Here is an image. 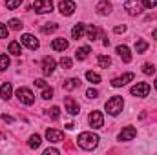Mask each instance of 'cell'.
I'll list each match as a JSON object with an SVG mask.
<instances>
[{"label": "cell", "instance_id": "1", "mask_svg": "<svg viewBox=\"0 0 157 155\" xmlns=\"http://www.w3.org/2000/svg\"><path fill=\"white\" fill-rule=\"evenodd\" d=\"M99 135H95V133H91V131H84V133H80L77 139L78 146L82 148V150H95L97 148V144H99Z\"/></svg>", "mask_w": 157, "mask_h": 155}, {"label": "cell", "instance_id": "2", "mask_svg": "<svg viewBox=\"0 0 157 155\" xmlns=\"http://www.w3.org/2000/svg\"><path fill=\"white\" fill-rule=\"evenodd\" d=\"M122 106H124V100H122V97H119V95H115V97H112L108 102H106V112L110 113L112 117H117L121 112H122Z\"/></svg>", "mask_w": 157, "mask_h": 155}, {"label": "cell", "instance_id": "3", "mask_svg": "<svg viewBox=\"0 0 157 155\" xmlns=\"http://www.w3.org/2000/svg\"><path fill=\"white\" fill-rule=\"evenodd\" d=\"M17 99H18L22 104H26V106H31V104L35 102V95H33L31 89H28V88H18V89H17Z\"/></svg>", "mask_w": 157, "mask_h": 155}, {"label": "cell", "instance_id": "4", "mask_svg": "<svg viewBox=\"0 0 157 155\" xmlns=\"http://www.w3.org/2000/svg\"><path fill=\"white\" fill-rule=\"evenodd\" d=\"M33 11L44 15V13H51L53 11V2L51 0H35L33 2Z\"/></svg>", "mask_w": 157, "mask_h": 155}, {"label": "cell", "instance_id": "5", "mask_svg": "<svg viewBox=\"0 0 157 155\" xmlns=\"http://www.w3.org/2000/svg\"><path fill=\"white\" fill-rule=\"evenodd\" d=\"M124 9H126L128 15L135 17V15H139V13L143 11V4H141V0H126Z\"/></svg>", "mask_w": 157, "mask_h": 155}, {"label": "cell", "instance_id": "6", "mask_svg": "<svg viewBox=\"0 0 157 155\" xmlns=\"http://www.w3.org/2000/svg\"><path fill=\"white\" fill-rule=\"evenodd\" d=\"M88 120H90V126H91L93 130H99V128L104 126V117H102L101 112H91Z\"/></svg>", "mask_w": 157, "mask_h": 155}, {"label": "cell", "instance_id": "7", "mask_svg": "<svg viewBox=\"0 0 157 155\" xmlns=\"http://www.w3.org/2000/svg\"><path fill=\"white\" fill-rule=\"evenodd\" d=\"M148 93H150V86L146 82H137L132 88V95H135V97H146Z\"/></svg>", "mask_w": 157, "mask_h": 155}, {"label": "cell", "instance_id": "8", "mask_svg": "<svg viewBox=\"0 0 157 155\" xmlns=\"http://www.w3.org/2000/svg\"><path fill=\"white\" fill-rule=\"evenodd\" d=\"M59 9H60V13L64 15V17H70V15H73L75 13V4L71 2V0H60V4H59Z\"/></svg>", "mask_w": 157, "mask_h": 155}, {"label": "cell", "instance_id": "9", "mask_svg": "<svg viewBox=\"0 0 157 155\" xmlns=\"http://www.w3.org/2000/svg\"><path fill=\"white\" fill-rule=\"evenodd\" d=\"M46 139H48L49 142H62V141H64V133L59 131V130L48 128V130H46Z\"/></svg>", "mask_w": 157, "mask_h": 155}, {"label": "cell", "instance_id": "10", "mask_svg": "<svg viewBox=\"0 0 157 155\" xmlns=\"http://www.w3.org/2000/svg\"><path fill=\"white\" fill-rule=\"evenodd\" d=\"M64 104H66V112L70 113V115H78V102L73 99V97H66L64 99Z\"/></svg>", "mask_w": 157, "mask_h": 155}, {"label": "cell", "instance_id": "11", "mask_svg": "<svg viewBox=\"0 0 157 155\" xmlns=\"http://www.w3.org/2000/svg\"><path fill=\"white\" fill-rule=\"evenodd\" d=\"M20 42H22L24 46H28L29 49H33V51H35V49H39V46H40V44H39V40L35 39L33 35H29V33L22 35V37H20Z\"/></svg>", "mask_w": 157, "mask_h": 155}, {"label": "cell", "instance_id": "12", "mask_svg": "<svg viewBox=\"0 0 157 155\" xmlns=\"http://www.w3.org/2000/svg\"><path fill=\"white\" fill-rule=\"evenodd\" d=\"M137 135V130L133 126H126L121 133H119V141H133Z\"/></svg>", "mask_w": 157, "mask_h": 155}, {"label": "cell", "instance_id": "13", "mask_svg": "<svg viewBox=\"0 0 157 155\" xmlns=\"http://www.w3.org/2000/svg\"><path fill=\"white\" fill-rule=\"evenodd\" d=\"M42 71H44V75H51L55 71V60L51 57H44V60H42Z\"/></svg>", "mask_w": 157, "mask_h": 155}, {"label": "cell", "instance_id": "14", "mask_svg": "<svg viewBox=\"0 0 157 155\" xmlns=\"http://www.w3.org/2000/svg\"><path fill=\"white\" fill-rule=\"evenodd\" d=\"M130 80H133V73H124V75H121V77L113 78V80H112V86H113V88H121V86H124V84L130 82Z\"/></svg>", "mask_w": 157, "mask_h": 155}, {"label": "cell", "instance_id": "15", "mask_svg": "<svg viewBox=\"0 0 157 155\" xmlns=\"http://www.w3.org/2000/svg\"><path fill=\"white\" fill-rule=\"evenodd\" d=\"M97 13L101 15V17H106V15H110V11H112V4L108 2V0H102V2H99L97 4Z\"/></svg>", "mask_w": 157, "mask_h": 155}, {"label": "cell", "instance_id": "16", "mask_svg": "<svg viewBox=\"0 0 157 155\" xmlns=\"http://www.w3.org/2000/svg\"><path fill=\"white\" fill-rule=\"evenodd\" d=\"M11 93H13L11 82H4V84L0 86V97H2L4 100H7V99H11Z\"/></svg>", "mask_w": 157, "mask_h": 155}, {"label": "cell", "instance_id": "17", "mask_svg": "<svg viewBox=\"0 0 157 155\" xmlns=\"http://www.w3.org/2000/svg\"><path fill=\"white\" fill-rule=\"evenodd\" d=\"M117 53L119 57L128 64V62H132V53H130V49H128V46H117Z\"/></svg>", "mask_w": 157, "mask_h": 155}, {"label": "cell", "instance_id": "18", "mask_svg": "<svg viewBox=\"0 0 157 155\" xmlns=\"http://www.w3.org/2000/svg\"><path fill=\"white\" fill-rule=\"evenodd\" d=\"M51 49H55V51H64V49H68V40L66 39H55L51 42Z\"/></svg>", "mask_w": 157, "mask_h": 155}, {"label": "cell", "instance_id": "19", "mask_svg": "<svg viewBox=\"0 0 157 155\" xmlns=\"http://www.w3.org/2000/svg\"><path fill=\"white\" fill-rule=\"evenodd\" d=\"M84 33H86V28H84V24H77V26L71 29V37H73L75 40L82 39V37H84Z\"/></svg>", "mask_w": 157, "mask_h": 155}, {"label": "cell", "instance_id": "20", "mask_svg": "<svg viewBox=\"0 0 157 155\" xmlns=\"http://www.w3.org/2000/svg\"><path fill=\"white\" fill-rule=\"evenodd\" d=\"M62 86H64V89H66V91H71V89H75V88L80 86V80H78V78H68Z\"/></svg>", "mask_w": 157, "mask_h": 155}, {"label": "cell", "instance_id": "21", "mask_svg": "<svg viewBox=\"0 0 157 155\" xmlns=\"http://www.w3.org/2000/svg\"><path fill=\"white\" fill-rule=\"evenodd\" d=\"M88 55H90V47H88V46H82V47H78L77 51H75V59H77V60L88 59Z\"/></svg>", "mask_w": 157, "mask_h": 155}, {"label": "cell", "instance_id": "22", "mask_svg": "<svg viewBox=\"0 0 157 155\" xmlns=\"http://www.w3.org/2000/svg\"><path fill=\"white\" fill-rule=\"evenodd\" d=\"M97 62H99V66L104 68V70H108V68L112 66V59L106 57V55H99V57H97Z\"/></svg>", "mask_w": 157, "mask_h": 155}, {"label": "cell", "instance_id": "23", "mask_svg": "<svg viewBox=\"0 0 157 155\" xmlns=\"http://www.w3.org/2000/svg\"><path fill=\"white\" fill-rule=\"evenodd\" d=\"M86 35H88V40L95 42V40H97V37H99V29H97L95 26H90V28L86 29Z\"/></svg>", "mask_w": 157, "mask_h": 155}, {"label": "cell", "instance_id": "24", "mask_svg": "<svg viewBox=\"0 0 157 155\" xmlns=\"http://www.w3.org/2000/svg\"><path fill=\"white\" fill-rule=\"evenodd\" d=\"M7 49H9V53H11V55H17V57H18V55H20V51H22V49H20V42H17V40L9 42V47H7Z\"/></svg>", "mask_w": 157, "mask_h": 155}, {"label": "cell", "instance_id": "25", "mask_svg": "<svg viewBox=\"0 0 157 155\" xmlns=\"http://www.w3.org/2000/svg\"><path fill=\"white\" fill-rule=\"evenodd\" d=\"M146 49H148V42H146V40L139 39L135 42V51H137V53H144Z\"/></svg>", "mask_w": 157, "mask_h": 155}, {"label": "cell", "instance_id": "26", "mask_svg": "<svg viewBox=\"0 0 157 155\" xmlns=\"http://www.w3.org/2000/svg\"><path fill=\"white\" fill-rule=\"evenodd\" d=\"M40 142H42V141H40V135L35 133V135H31V137H29V142H28V144H29V148L37 150V148L40 146Z\"/></svg>", "mask_w": 157, "mask_h": 155}, {"label": "cell", "instance_id": "27", "mask_svg": "<svg viewBox=\"0 0 157 155\" xmlns=\"http://www.w3.org/2000/svg\"><path fill=\"white\" fill-rule=\"evenodd\" d=\"M86 78L90 82H93V84H99L101 82V75L99 73H93V71H86Z\"/></svg>", "mask_w": 157, "mask_h": 155}, {"label": "cell", "instance_id": "28", "mask_svg": "<svg viewBox=\"0 0 157 155\" xmlns=\"http://www.w3.org/2000/svg\"><path fill=\"white\" fill-rule=\"evenodd\" d=\"M22 26H24V24H22L18 18H11V20H9V28H11V29H15V31L22 29Z\"/></svg>", "mask_w": 157, "mask_h": 155}, {"label": "cell", "instance_id": "29", "mask_svg": "<svg viewBox=\"0 0 157 155\" xmlns=\"http://www.w3.org/2000/svg\"><path fill=\"white\" fill-rule=\"evenodd\" d=\"M143 73H144V75H154V73H155V66L150 64V62H146V64L143 66Z\"/></svg>", "mask_w": 157, "mask_h": 155}, {"label": "cell", "instance_id": "30", "mask_svg": "<svg viewBox=\"0 0 157 155\" xmlns=\"http://www.w3.org/2000/svg\"><path fill=\"white\" fill-rule=\"evenodd\" d=\"M9 66V57L7 55H0V71H6Z\"/></svg>", "mask_w": 157, "mask_h": 155}, {"label": "cell", "instance_id": "31", "mask_svg": "<svg viewBox=\"0 0 157 155\" xmlns=\"http://www.w3.org/2000/svg\"><path fill=\"white\" fill-rule=\"evenodd\" d=\"M48 115L51 117L53 120H57V119H59V115H60V110H59V106H53L51 110H48Z\"/></svg>", "mask_w": 157, "mask_h": 155}, {"label": "cell", "instance_id": "32", "mask_svg": "<svg viewBox=\"0 0 157 155\" xmlns=\"http://www.w3.org/2000/svg\"><path fill=\"white\" fill-rule=\"evenodd\" d=\"M60 66H62L64 70H71L73 62H71V59H68V57H62V59H60Z\"/></svg>", "mask_w": 157, "mask_h": 155}, {"label": "cell", "instance_id": "33", "mask_svg": "<svg viewBox=\"0 0 157 155\" xmlns=\"http://www.w3.org/2000/svg\"><path fill=\"white\" fill-rule=\"evenodd\" d=\"M22 4V0H6V7L7 9H17Z\"/></svg>", "mask_w": 157, "mask_h": 155}, {"label": "cell", "instance_id": "34", "mask_svg": "<svg viewBox=\"0 0 157 155\" xmlns=\"http://www.w3.org/2000/svg\"><path fill=\"white\" fill-rule=\"evenodd\" d=\"M141 4H143V7H146V9H154L157 4V0H141Z\"/></svg>", "mask_w": 157, "mask_h": 155}, {"label": "cell", "instance_id": "35", "mask_svg": "<svg viewBox=\"0 0 157 155\" xmlns=\"http://www.w3.org/2000/svg\"><path fill=\"white\" fill-rule=\"evenodd\" d=\"M42 99H46V100L53 99V89H51V88H44V91H42Z\"/></svg>", "mask_w": 157, "mask_h": 155}, {"label": "cell", "instance_id": "36", "mask_svg": "<svg viewBox=\"0 0 157 155\" xmlns=\"http://www.w3.org/2000/svg\"><path fill=\"white\" fill-rule=\"evenodd\" d=\"M86 97H88V99H97V97H99V91L93 89V88H90V89L86 91Z\"/></svg>", "mask_w": 157, "mask_h": 155}, {"label": "cell", "instance_id": "37", "mask_svg": "<svg viewBox=\"0 0 157 155\" xmlns=\"http://www.w3.org/2000/svg\"><path fill=\"white\" fill-rule=\"evenodd\" d=\"M7 33H9L7 26L6 24H0V39H7Z\"/></svg>", "mask_w": 157, "mask_h": 155}, {"label": "cell", "instance_id": "38", "mask_svg": "<svg viewBox=\"0 0 157 155\" xmlns=\"http://www.w3.org/2000/svg\"><path fill=\"white\" fill-rule=\"evenodd\" d=\"M57 28H59L57 24H49V26H44V28H42V31H44V33H49V31H55Z\"/></svg>", "mask_w": 157, "mask_h": 155}, {"label": "cell", "instance_id": "39", "mask_svg": "<svg viewBox=\"0 0 157 155\" xmlns=\"http://www.w3.org/2000/svg\"><path fill=\"white\" fill-rule=\"evenodd\" d=\"M60 152L59 150H55V148H48L46 152H44V155H59Z\"/></svg>", "mask_w": 157, "mask_h": 155}, {"label": "cell", "instance_id": "40", "mask_svg": "<svg viewBox=\"0 0 157 155\" xmlns=\"http://www.w3.org/2000/svg\"><path fill=\"white\" fill-rule=\"evenodd\" d=\"M35 86H39V88H48L46 80H42V78H37V80H35Z\"/></svg>", "mask_w": 157, "mask_h": 155}, {"label": "cell", "instance_id": "41", "mask_svg": "<svg viewBox=\"0 0 157 155\" xmlns=\"http://www.w3.org/2000/svg\"><path fill=\"white\" fill-rule=\"evenodd\" d=\"M2 120H4V122H7V124H11V122H13L15 119H13L11 115H2Z\"/></svg>", "mask_w": 157, "mask_h": 155}, {"label": "cell", "instance_id": "42", "mask_svg": "<svg viewBox=\"0 0 157 155\" xmlns=\"http://www.w3.org/2000/svg\"><path fill=\"white\" fill-rule=\"evenodd\" d=\"M113 31H115V33H124V31H126V26H115Z\"/></svg>", "mask_w": 157, "mask_h": 155}, {"label": "cell", "instance_id": "43", "mask_svg": "<svg viewBox=\"0 0 157 155\" xmlns=\"http://www.w3.org/2000/svg\"><path fill=\"white\" fill-rule=\"evenodd\" d=\"M152 37H154V39L157 40V29H154V31H152Z\"/></svg>", "mask_w": 157, "mask_h": 155}, {"label": "cell", "instance_id": "44", "mask_svg": "<svg viewBox=\"0 0 157 155\" xmlns=\"http://www.w3.org/2000/svg\"><path fill=\"white\" fill-rule=\"evenodd\" d=\"M155 89H157V78H155Z\"/></svg>", "mask_w": 157, "mask_h": 155}]
</instances>
